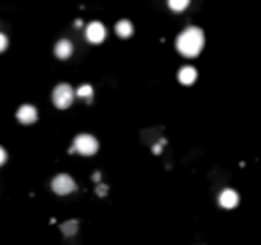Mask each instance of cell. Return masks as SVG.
<instances>
[{"label":"cell","mask_w":261,"mask_h":245,"mask_svg":"<svg viewBox=\"0 0 261 245\" xmlns=\"http://www.w3.org/2000/svg\"><path fill=\"white\" fill-rule=\"evenodd\" d=\"M204 43H206V36H204L202 29L190 25L177 36L175 49L179 50V54H182L184 58H197V56L202 52Z\"/></svg>","instance_id":"1"},{"label":"cell","mask_w":261,"mask_h":245,"mask_svg":"<svg viewBox=\"0 0 261 245\" xmlns=\"http://www.w3.org/2000/svg\"><path fill=\"white\" fill-rule=\"evenodd\" d=\"M76 98V89L67 82H61L54 88L52 91V102L58 109H68Z\"/></svg>","instance_id":"2"},{"label":"cell","mask_w":261,"mask_h":245,"mask_svg":"<svg viewBox=\"0 0 261 245\" xmlns=\"http://www.w3.org/2000/svg\"><path fill=\"white\" fill-rule=\"evenodd\" d=\"M72 151L81 154V156H93V154L98 151V142L91 134H79V136H76V140H74Z\"/></svg>","instance_id":"3"},{"label":"cell","mask_w":261,"mask_h":245,"mask_svg":"<svg viewBox=\"0 0 261 245\" xmlns=\"http://www.w3.org/2000/svg\"><path fill=\"white\" fill-rule=\"evenodd\" d=\"M50 186H52L54 193H58V195H70L72 192H76L77 190L76 181H74L68 174L56 175V177L52 179Z\"/></svg>","instance_id":"4"},{"label":"cell","mask_w":261,"mask_h":245,"mask_svg":"<svg viewBox=\"0 0 261 245\" xmlns=\"http://www.w3.org/2000/svg\"><path fill=\"white\" fill-rule=\"evenodd\" d=\"M86 40H88V43H93V45H98L102 43V41L106 40L107 36V31L106 27H104V23L100 22H91L86 25Z\"/></svg>","instance_id":"5"},{"label":"cell","mask_w":261,"mask_h":245,"mask_svg":"<svg viewBox=\"0 0 261 245\" xmlns=\"http://www.w3.org/2000/svg\"><path fill=\"white\" fill-rule=\"evenodd\" d=\"M16 118H18L20 124L31 125V124H34V122L38 120V109H36L34 106H31V104H23V106L18 107Z\"/></svg>","instance_id":"6"},{"label":"cell","mask_w":261,"mask_h":245,"mask_svg":"<svg viewBox=\"0 0 261 245\" xmlns=\"http://www.w3.org/2000/svg\"><path fill=\"white\" fill-rule=\"evenodd\" d=\"M54 54H56V58L65 61V59L72 58V54H74V43L67 38H61V40L56 43L54 47Z\"/></svg>","instance_id":"7"},{"label":"cell","mask_w":261,"mask_h":245,"mask_svg":"<svg viewBox=\"0 0 261 245\" xmlns=\"http://www.w3.org/2000/svg\"><path fill=\"white\" fill-rule=\"evenodd\" d=\"M238 202H240L238 193H236L235 190H231V188L224 190V192L218 195V204H220L222 208H226V210H233V208H236Z\"/></svg>","instance_id":"8"},{"label":"cell","mask_w":261,"mask_h":245,"mask_svg":"<svg viewBox=\"0 0 261 245\" xmlns=\"http://www.w3.org/2000/svg\"><path fill=\"white\" fill-rule=\"evenodd\" d=\"M177 79H179V82L184 86H191L197 81V70H195L193 67H182L181 70H179V74H177Z\"/></svg>","instance_id":"9"},{"label":"cell","mask_w":261,"mask_h":245,"mask_svg":"<svg viewBox=\"0 0 261 245\" xmlns=\"http://www.w3.org/2000/svg\"><path fill=\"white\" fill-rule=\"evenodd\" d=\"M115 32L116 36H120L122 40H127L131 36L134 34V25L133 22H129V20H118L115 25Z\"/></svg>","instance_id":"10"},{"label":"cell","mask_w":261,"mask_h":245,"mask_svg":"<svg viewBox=\"0 0 261 245\" xmlns=\"http://www.w3.org/2000/svg\"><path fill=\"white\" fill-rule=\"evenodd\" d=\"M191 0H167V4H169V7L172 9L174 13H182V11H186V7L190 5Z\"/></svg>","instance_id":"11"},{"label":"cell","mask_w":261,"mask_h":245,"mask_svg":"<svg viewBox=\"0 0 261 245\" xmlns=\"http://www.w3.org/2000/svg\"><path fill=\"white\" fill-rule=\"evenodd\" d=\"M77 228H79L77 220H68V222H65L61 226V231L65 237H74V235L77 233Z\"/></svg>","instance_id":"12"},{"label":"cell","mask_w":261,"mask_h":245,"mask_svg":"<svg viewBox=\"0 0 261 245\" xmlns=\"http://www.w3.org/2000/svg\"><path fill=\"white\" fill-rule=\"evenodd\" d=\"M76 95H77L79 98H83V100H91V97H93V88H91L89 84H83V86H79V88H77Z\"/></svg>","instance_id":"13"},{"label":"cell","mask_w":261,"mask_h":245,"mask_svg":"<svg viewBox=\"0 0 261 245\" xmlns=\"http://www.w3.org/2000/svg\"><path fill=\"white\" fill-rule=\"evenodd\" d=\"M7 45H9L7 36H5L4 32H0V54H2L5 49H7Z\"/></svg>","instance_id":"14"},{"label":"cell","mask_w":261,"mask_h":245,"mask_svg":"<svg viewBox=\"0 0 261 245\" xmlns=\"http://www.w3.org/2000/svg\"><path fill=\"white\" fill-rule=\"evenodd\" d=\"M5 161H7V152H5L4 147H0V166L4 165Z\"/></svg>","instance_id":"15"},{"label":"cell","mask_w":261,"mask_h":245,"mask_svg":"<svg viewBox=\"0 0 261 245\" xmlns=\"http://www.w3.org/2000/svg\"><path fill=\"white\" fill-rule=\"evenodd\" d=\"M104 193H106V188H98V195H104Z\"/></svg>","instance_id":"16"}]
</instances>
